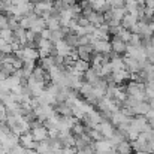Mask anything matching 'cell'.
Wrapping results in <instances>:
<instances>
[{
    "label": "cell",
    "instance_id": "1",
    "mask_svg": "<svg viewBox=\"0 0 154 154\" xmlns=\"http://www.w3.org/2000/svg\"><path fill=\"white\" fill-rule=\"evenodd\" d=\"M54 3H55V0H39L35 5V14L38 17H42L44 14L51 12L54 9Z\"/></svg>",
    "mask_w": 154,
    "mask_h": 154
},
{
    "label": "cell",
    "instance_id": "2",
    "mask_svg": "<svg viewBox=\"0 0 154 154\" xmlns=\"http://www.w3.org/2000/svg\"><path fill=\"white\" fill-rule=\"evenodd\" d=\"M124 58V64H126V69L133 75V73H138V72H141L142 69H144V64L139 61V60H136V58H133V57H123Z\"/></svg>",
    "mask_w": 154,
    "mask_h": 154
},
{
    "label": "cell",
    "instance_id": "3",
    "mask_svg": "<svg viewBox=\"0 0 154 154\" xmlns=\"http://www.w3.org/2000/svg\"><path fill=\"white\" fill-rule=\"evenodd\" d=\"M20 145L24 147L26 150H36L38 142H35L32 132H26V133H23V135L20 136Z\"/></svg>",
    "mask_w": 154,
    "mask_h": 154
},
{
    "label": "cell",
    "instance_id": "4",
    "mask_svg": "<svg viewBox=\"0 0 154 154\" xmlns=\"http://www.w3.org/2000/svg\"><path fill=\"white\" fill-rule=\"evenodd\" d=\"M76 52H78V60H84V61L91 63V57L94 54V48H93V45H84V47H78Z\"/></svg>",
    "mask_w": 154,
    "mask_h": 154
},
{
    "label": "cell",
    "instance_id": "5",
    "mask_svg": "<svg viewBox=\"0 0 154 154\" xmlns=\"http://www.w3.org/2000/svg\"><path fill=\"white\" fill-rule=\"evenodd\" d=\"M94 52H99V54H109L112 52V45L109 41H99V39H94L91 42Z\"/></svg>",
    "mask_w": 154,
    "mask_h": 154
},
{
    "label": "cell",
    "instance_id": "6",
    "mask_svg": "<svg viewBox=\"0 0 154 154\" xmlns=\"http://www.w3.org/2000/svg\"><path fill=\"white\" fill-rule=\"evenodd\" d=\"M130 78H132V73H130L127 69L112 72V81H114V84H117V85L123 84L124 81H127V79H130Z\"/></svg>",
    "mask_w": 154,
    "mask_h": 154
},
{
    "label": "cell",
    "instance_id": "7",
    "mask_svg": "<svg viewBox=\"0 0 154 154\" xmlns=\"http://www.w3.org/2000/svg\"><path fill=\"white\" fill-rule=\"evenodd\" d=\"M30 132H32V135H33L35 142H42V141H47V139L50 138V130H48L45 126H42V127H39V129H35V130H30Z\"/></svg>",
    "mask_w": 154,
    "mask_h": 154
},
{
    "label": "cell",
    "instance_id": "8",
    "mask_svg": "<svg viewBox=\"0 0 154 154\" xmlns=\"http://www.w3.org/2000/svg\"><path fill=\"white\" fill-rule=\"evenodd\" d=\"M54 47H55V50H57V54H58V55H61V57H70V55H72V52H73V48H70V47L64 42V39H63V41L55 42V44H54Z\"/></svg>",
    "mask_w": 154,
    "mask_h": 154
},
{
    "label": "cell",
    "instance_id": "9",
    "mask_svg": "<svg viewBox=\"0 0 154 154\" xmlns=\"http://www.w3.org/2000/svg\"><path fill=\"white\" fill-rule=\"evenodd\" d=\"M111 45H112V51L117 52V54H126L127 50V44L124 41H121L118 36H112V41H111Z\"/></svg>",
    "mask_w": 154,
    "mask_h": 154
},
{
    "label": "cell",
    "instance_id": "10",
    "mask_svg": "<svg viewBox=\"0 0 154 154\" xmlns=\"http://www.w3.org/2000/svg\"><path fill=\"white\" fill-rule=\"evenodd\" d=\"M138 23H139V17H138V15L126 14V17H124V18H123V21H121V26H123L124 29H127V30H130V32H132V29H133Z\"/></svg>",
    "mask_w": 154,
    "mask_h": 154
},
{
    "label": "cell",
    "instance_id": "11",
    "mask_svg": "<svg viewBox=\"0 0 154 154\" xmlns=\"http://www.w3.org/2000/svg\"><path fill=\"white\" fill-rule=\"evenodd\" d=\"M99 130H100V132L103 133L105 139H111V138H112V135H114V132H115L117 129L114 127V124H112L111 121L105 120L103 123H100V126H99Z\"/></svg>",
    "mask_w": 154,
    "mask_h": 154
},
{
    "label": "cell",
    "instance_id": "12",
    "mask_svg": "<svg viewBox=\"0 0 154 154\" xmlns=\"http://www.w3.org/2000/svg\"><path fill=\"white\" fill-rule=\"evenodd\" d=\"M23 61H36L39 58V51L35 48H23Z\"/></svg>",
    "mask_w": 154,
    "mask_h": 154
},
{
    "label": "cell",
    "instance_id": "13",
    "mask_svg": "<svg viewBox=\"0 0 154 154\" xmlns=\"http://www.w3.org/2000/svg\"><path fill=\"white\" fill-rule=\"evenodd\" d=\"M87 18H88V21H90V24L91 26H94V27H100L105 24V18H103V14L100 12H91V14H88L87 15Z\"/></svg>",
    "mask_w": 154,
    "mask_h": 154
},
{
    "label": "cell",
    "instance_id": "14",
    "mask_svg": "<svg viewBox=\"0 0 154 154\" xmlns=\"http://www.w3.org/2000/svg\"><path fill=\"white\" fill-rule=\"evenodd\" d=\"M151 111V106L148 102H138V105L133 108V114L135 115H144L147 117V114Z\"/></svg>",
    "mask_w": 154,
    "mask_h": 154
},
{
    "label": "cell",
    "instance_id": "15",
    "mask_svg": "<svg viewBox=\"0 0 154 154\" xmlns=\"http://www.w3.org/2000/svg\"><path fill=\"white\" fill-rule=\"evenodd\" d=\"M47 29V21L42 18V17H39L33 24H32V27H30V32H33V33H36V35H41L44 30Z\"/></svg>",
    "mask_w": 154,
    "mask_h": 154
},
{
    "label": "cell",
    "instance_id": "16",
    "mask_svg": "<svg viewBox=\"0 0 154 154\" xmlns=\"http://www.w3.org/2000/svg\"><path fill=\"white\" fill-rule=\"evenodd\" d=\"M111 66H112V72H117V70H124L126 69V64H124V58L121 55H115L111 58Z\"/></svg>",
    "mask_w": 154,
    "mask_h": 154
},
{
    "label": "cell",
    "instance_id": "17",
    "mask_svg": "<svg viewBox=\"0 0 154 154\" xmlns=\"http://www.w3.org/2000/svg\"><path fill=\"white\" fill-rule=\"evenodd\" d=\"M115 151H117L118 154H132L133 153L132 142H129V141H123V142H120V144L115 147Z\"/></svg>",
    "mask_w": 154,
    "mask_h": 154
},
{
    "label": "cell",
    "instance_id": "18",
    "mask_svg": "<svg viewBox=\"0 0 154 154\" xmlns=\"http://www.w3.org/2000/svg\"><path fill=\"white\" fill-rule=\"evenodd\" d=\"M100 78V75H99V72H96L93 67H90L85 73H84V79H85V82H88V84H94L97 79Z\"/></svg>",
    "mask_w": 154,
    "mask_h": 154
},
{
    "label": "cell",
    "instance_id": "19",
    "mask_svg": "<svg viewBox=\"0 0 154 154\" xmlns=\"http://www.w3.org/2000/svg\"><path fill=\"white\" fill-rule=\"evenodd\" d=\"M72 135L75 136V138H78V136H82V135H85L87 132H88V129L85 127V124L84 123H75V126L72 127Z\"/></svg>",
    "mask_w": 154,
    "mask_h": 154
},
{
    "label": "cell",
    "instance_id": "20",
    "mask_svg": "<svg viewBox=\"0 0 154 154\" xmlns=\"http://www.w3.org/2000/svg\"><path fill=\"white\" fill-rule=\"evenodd\" d=\"M90 67H91V66H90V63H88V61H84V60H76V61L73 63V69H75L76 72L82 73V75H84Z\"/></svg>",
    "mask_w": 154,
    "mask_h": 154
},
{
    "label": "cell",
    "instance_id": "21",
    "mask_svg": "<svg viewBox=\"0 0 154 154\" xmlns=\"http://www.w3.org/2000/svg\"><path fill=\"white\" fill-rule=\"evenodd\" d=\"M0 39L6 41L8 44H12L15 41V36H14V32L11 29H5V30H0Z\"/></svg>",
    "mask_w": 154,
    "mask_h": 154
},
{
    "label": "cell",
    "instance_id": "22",
    "mask_svg": "<svg viewBox=\"0 0 154 154\" xmlns=\"http://www.w3.org/2000/svg\"><path fill=\"white\" fill-rule=\"evenodd\" d=\"M47 29H50L51 32H54V30H60V29H61L60 20H58V18H52V17H50V18L47 20Z\"/></svg>",
    "mask_w": 154,
    "mask_h": 154
},
{
    "label": "cell",
    "instance_id": "23",
    "mask_svg": "<svg viewBox=\"0 0 154 154\" xmlns=\"http://www.w3.org/2000/svg\"><path fill=\"white\" fill-rule=\"evenodd\" d=\"M126 9L124 8H120V9H112V17H114V21H118V23H121L123 21V18L126 17Z\"/></svg>",
    "mask_w": 154,
    "mask_h": 154
},
{
    "label": "cell",
    "instance_id": "24",
    "mask_svg": "<svg viewBox=\"0 0 154 154\" xmlns=\"http://www.w3.org/2000/svg\"><path fill=\"white\" fill-rule=\"evenodd\" d=\"M51 150V147H50V142H48V139L47 141H42V142H38V147H36V151L39 154H45L48 153Z\"/></svg>",
    "mask_w": 154,
    "mask_h": 154
},
{
    "label": "cell",
    "instance_id": "25",
    "mask_svg": "<svg viewBox=\"0 0 154 154\" xmlns=\"http://www.w3.org/2000/svg\"><path fill=\"white\" fill-rule=\"evenodd\" d=\"M118 38H120L121 41H124L126 44H129V41H130V38H132V32L123 27V29H121V32L118 33Z\"/></svg>",
    "mask_w": 154,
    "mask_h": 154
},
{
    "label": "cell",
    "instance_id": "26",
    "mask_svg": "<svg viewBox=\"0 0 154 154\" xmlns=\"http://www.w3.org/2000/svg\"><path fill=\"white\" fill-rule=\"evenodd\" d=\"M5 29H9V15L2 12L0 14V30H5Z\"/></svg>",
    "mask_w": 154,
    "mask_h": 154
},
{
    "label": "cell",
    "instance_id": "27",
    "mask_svg": "<svg viewBox=\"0 0 154 154\" xmlns=\"http://www.w3.org/2000/svg\"><path fill=\"white\" fill-rule=\"evenodd\" d=\"M141 41H142V38H141L139 35L132 33V38H130V41H129L127 45H132V47H141Z\"/></svg>",
    "mask_w": 154,
    "mask_h": 154
},
{
    "label": "cell",
    "instance_id": "28",
    "mask_svg": "<svg viewBox=\"0 0 154 154\" xmlns=\"http://www.w3.org/2000/svg\"><path fill=\"white\" fill-rule=\"evenodd\" d=\"M76 23H78L79 27H88V26H90V21H88V18H87L85 15L78 17V18H76Z\"/></svg>",
    "mask_w": 154,
    "mask_h": 154
},
{
    "label": "cell",
    "instance_id": "29",
    "mask_svg": "<svg viewBox=\"0 0 154 154\" xmlns=\"http://www.w3.org/2000/svg\"><path fill=\"white\" fill-rule=\"evenodd\" d=\"M108 3L112 6V9H120V8H124L126 6L124 0H108Z\"/></svg>",
    "mask_w": 154,
    "mask_h": 154
},
{
    "label": "cell",
    "instance_id": "30",
    "mask_svg": "<svg viewBox=\"0 0 154 154\" xmlns=\"http://www.w3.org/2000/svg\"><path fill=\"white\" fill-rule=\"evenodd\" d=\"M8 154H26V148L21 147V145L18 144V145H15L14 148H11V151Z\"/></svg>",
    "mask_w": 154,
    "mask_h": 154
},
{
    "label": "cell",
    "instance_id": "31",
    "mask_svg": "<svg viewBox=\"0 0 154 154\" xmlns=\"http://www.w3.org/2000/svg\"><path fill=\"white\" fill-rule=\"evenodd\" d=\"M6 111H8L6 105L0 100V121H6Z\"/></svg>",
    "mask_w": 154,
    "mask_h": 154
},
{
    "label": "cell",
    "instance_id": "32",
    "mask_svg": "<svg viewBox=\"0 0 154 154\" xmlns=\"http://www.w3.org/2000/svg\"><path fill=\"white\" fill-rule=\"evenodd\" d=\"M51 33L52 32L50 30V29H45V30L41 33V38H42V39H48V41H50V39H51Z\"/></svg>",
    "mask_w": 154,
    "mask_h": 154
},
{
    "label": "cell",
    "instance_id": "33",
    "mask_svg": "<svg viewBox=\"0 0 154 154\" xmlns=\"http://www.w3.org/2000/svg\"><path fill=\"white\" fill-rule=\"evenodd\" d=\"M12 2V5H21V3H30V0H11Z\"/></svg>",
    "mask_w": 154,
    "mask_h": 154
},
{
    "label": "cell",
    "instance_id": "34",
    "mask_svg": "<svg viewBox=\"0 0 154 154\" xmlns=\"http://www.w3.org/2000/svg\"><path fill=\"white\" fill-rule=\"evenodd\" d=\"M26 154H39L36 150H26Z\"/></svg>",
    "mask_w": 154,
    "mask_h": 154
},
{
    "label": "cell",
    "instance_id": "35",
    "mask_svg": "<svg viewBox=\"0 0 154 154\" xmlns=\"http://www.w3.org/2000/svg\"><path fill=\"white\" fill-rule=\"evenodd\" d=\"M153 23H154V17H153Z\"/></svg>",
    "mask_w": 154,
    "mask_h": 154
}]
</instances>
